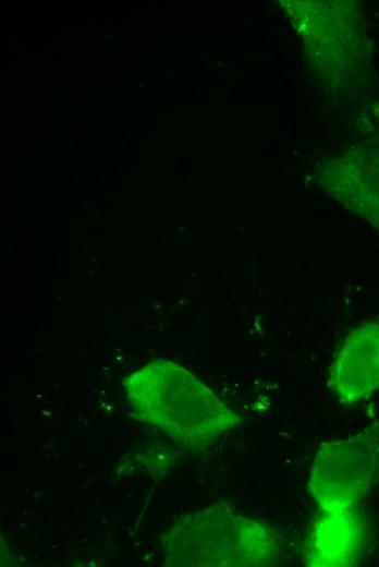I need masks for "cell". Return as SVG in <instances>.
I'll list each match as a JSON object with an SVG mask.
<instances>
[{
  "instance_id": "2",
  "label": "cell",
  "mask_w": 379,
  "mask_h": 567,
  "mask_svg": "<svg viewBox=\"0 0 379 567\" xmlns=\"http://www.w3.org/2000/svg\"><path fill=\"white\" fill-rule=\"evenodd\" d=\"M161 546L171 567H271L281 556L268 523L224 504L180 517L162 534Z\"/></svg>"
},
{
  "instance_id": "3",
  "label": "cell",
  "mask_w": 379,
  "mask_h": 567,
  "mask_svg": "<svg viewBox=\"0 0 379 567\" xmlns=\"http://www.w3.org/2000/svg\"><path fill=\"white\" fill-rule=\"evenodd\" d=\"M379 475V425L325 443L310 465L306 490L318 516L359 510Z\"/></svg>"
},
{
  "instance_id": "4",
  "label": "cell",
  "mask_w": 379,
  "mask_h": 567,
  "mask_svg": "<svg viewBox=\"0 0 379 567\" xmlns=\"http://www.w3.org/2000/svg\"><path fill=\"white\" fill-rule=\"evenodd\" d=\"M330 384L344 403H357L379 390V323L353 328L334 357Z\"/></svg>"
},
{
  "instance_id": "1",
  "label": "cell",
  "mask_w": 379,
  "mask_h": 567,
  "mask_svg": "<svg viewBox=\"0 0 379 567\" xmlns=\"http://www.w3.org/2000/svg\"><path fill=\"white\" fill-rule=\"evenodd\" d=\"M122 386L131 414L184 449H205L243 421L194 373L164 358L151 359Z\"/></svg>"
},
{
  "instance_id": "5",
  "label": "cell",
  "mask_w": 379,
  "mask_h": 567,
  "mask_svg": "<svg viewBox=\"0 0 379 567\" xmlns=\"http://www.w3.org/2000/svg\"><path fill=\"white\" fill-rule=\"evenodd\" d=\"M366 523L359 510L317 516L305 550L309 567H346L356 565L366 546Z\"/></svg>"
}]
</instances>
